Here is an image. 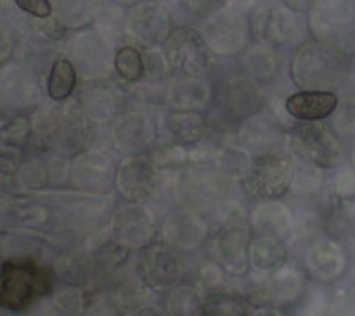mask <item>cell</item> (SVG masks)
I'll list each match as a JSON object with an SVG mask.
<instances>
[{"label":"cell","mask_w":355,"mask_h":316,"mask_svg":"<svg viewBox=\"0 0 355 316\" xmlns=\"http://www.w3.org/2000/svg\"><path fill=\"white\" fill-rule=\"evenodd\" d=\"M338 107V96L329 91H302L286 100V110L297 119L316 121L329 118Z\"/></svg>","instance_id":"cell-1"},{"label":"cell","mask_w":355,"mask_h":316,"mask_svg":"<svg viewBox=\"0 0 355 316\" xmlns=\"http://www.w3.org/2000/svg\"><path fill=\"white\" fill-rule=\"evenodd\" d=\"M77 84L75 68L68 59H57L52 64L49 77V94L55 102H62L71 96L73 89Z\"/></svg>","instance_id":"cell-2"},{"label":"cell","mask_w":355,"mask_h":316,"mask_svg":"<svg viewBox=\"0 0 355 316\" xmlns=\"http://www.w3.org/2000/svg\"><path fill=\"white\" fill-rule=\"evenodd\" d=\"M117 73L126 80H139L142 77V59L137 50L123 49L116 57Z\"/></svg>","instance_id":"cell-3"},{"label":"cell","mask_w":355,"mask_h":316,"mask_svg":"<svg viewBox=\"0 0 355 316\" xmlns=\"http://www.w3.org/2000/svg\"><path fill=\"white\" fill-rule=\"evenodd\" d=\"M15 2L18 4V8L33 17L49 18L52 15V6L49 0H15Z\"/></svg>","instance_id":"cell-4"}]
</instances>
